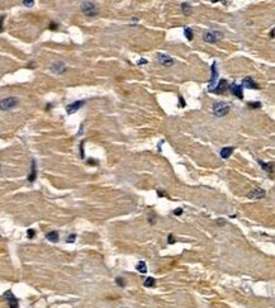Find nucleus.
Instances as JSON below:
<instances>
[{
    "instance_id": "obj_1",
    "label": "nucleus",
    "mask_w": 275,
    "mask_h": 308,
    "mask_svg": "<svg viewBox=\"0 0 275 308\" xmlns=\"http://www.w3.org/2000/svg\"><path fill=\"white\" fill-rule=\"evenodd\" d=\"M229 112V105L224 102H218L213 104V114L215 117H224Z\"/></svg>"
},
{
    "instance_id": "obj_2",
    "label": "nucleus",
    "mask_w": 275,
    "mask_h": 308,
    "mask_svg": "<svg viewBox=\"0 0 275 308\" xmlns=\"http://www.w3.org/2000/svg\"><path fill=\"white\" fill-rule=\"evenodd\" d=\"M81 12L86 17H95L98 14V8L93 2H83L81 3Z\"/></svg>"
},
{
    "instance_id": "obj_3",
    "label": "nucleus",
    "mask_w": 275,
    "mask_h": 308,
    "mask_svg": "<svg viewBox=\"0 0 275 308\" xmlns=\"http://www.w3.org/2000/svg\"><path fill=\"white\" fill-rule=\"evenodd\" d=\"M223 38V34L218 31H208L203 34V40L208 43H215Z\"/></svg>"
},
{
    "instance_id": "obj_4",
    "label": "nucleus",
    "mask_w": 275,
    "mask_h": 308,
    "mask_svg": "<svg viewBox=\"0 0 275 308\" xmlns=\"http://www.w3.org/2000/svg\"><path fill=\"white\" fill-rule=\"evenodd\" d=\"M210 71H212V76L209 79V83H208V91L212 93V90L215 88L218 83V70H217V62H213L212 64V67H210Z\"/></svg>"
},
{
    "instance_id": "obj_5",
    "label": "nucleus",
    "mask_w": 275,
    "mask_h": 308,
    "mask_svg": "<svg viewBox=\"0 0 275 308\" xmlns=\"http://www.w3.org/2000/svg\"><path fill=\"white\" fill-rule=\"evenodd\" d=\"M18 105V99L14 97L5 98L3 100H0V109L2 110H10Z\"/></svg>"
},
{
    "instance_id": "obj_6",
    "label": "nucleus",
    "mask_w": 275,
    "mask_h": 308,
    "mask_svg": "<svg viewBox=\"0 0 275 308\" xmlns=\"http://www.w3.org/2000/svg\"><path fill=\"white\" fill-rule=\"evenodd\" d=\"M4 298H5V301L8 302V304H9L10 308H18V307H19L18 299H17L15 296L12 293V291H7V292L4 293Z\"/></svg>"
},
{
    "instance_id": "obj_7",
    "label": "nucleus",
    "mask_w": 275,
    "mask_h": 308,
    "mask_svg": "<svg viewBox=\"0 0 275 308\" xmlns=\"http://www.w3.org/2000/svg\"><path fill=\"white\" fill-rule=\"evenodd\" d=\"M228 89H229V91L234 95L236 98H239V99H244V91H242V86H241V85H239V84L233 83V84L228 85Z\"/></svg>"
},
{
    "instance_id": "obj_8",
    "label": "nucleus",
    "mask_w": 275,
    "mask_h": 308,
    "mask_svg": "<svg viewBox=\"0 0 275 308\" xmlns=\"http://www.w3.org/2000/svg\"><path fill=\"white\" fill-rule=\"evenodd\" d=\"M227 89H228V83H227V80H226V79H221L220 83H217L215 88L212 90V93H214V94H223Z\"/></svg>"
},
{
    "instance_id": "obj_9",
    "label": "nucleus",
    "mask_w": 275,
    "mask_h": 308,
    "mask_svg": "<svg viewBox=\"0 0 275 308\" xmlns=\"http://www.w3.org/2000/svg\"><path fill=\"white\" fill-rule=\"evenodd\" d=\"M84 104H85V102H84V100H77V102H74V103H71V104H69V105L66 107V113H67V114H74V113H76L79 109H80Z\"/></svg>"
},
{
    "instance_id": "obj_10",
    "label": "nucleus",
    "mask_w": 275,
    "mask_h": 308,
    "mask_svg": "<svg viewBox=\"0 0 275 308\" xmlns=\"http://www.w3.org/2000/svg\"><path fill=\"white\" fill-rule=\"evenodd\" d=\"M157 60L159 62L164 66H172L174 65V59L167 55H164V53H157Z\"/></svg>"
},
{
    "instance_id": "obj_11",
    "label": "nucleus",
    "mask_w": 275,
    "mask_h": 308,
    "mask_svg": "<svg viewBox=\"0 0 275 308\" xmlns=\"http://www.w3.org/2000/svg\"><path fill=\"white\" fill-rule=\"evenodd\" d=\"M265 190L264 189H261V188H256V189H253V190H251L250 193L247 194V198H250V199H261V198H264L265 197Z\"/></svg>"
},
{
    "instance_id": "obj_12",
    "label": "nucleus",
    "mask_w": 275,
    "mask_h": 308,
    "mask_svg": "<svg viewBox=\"0 0 275 308\" xmlns=\"http://www.w3.org/2000/svg\"><path fill=\"white\" fill-rule=\"evenodd\" d=\"M241 86H242V88H246V89H259V88H260L256 83L253 81L252 78H250V76H247V78H244V79H242Z\"/></svg>"
},
{
    "instance_id": "obj_13",
    "label": "nucleus",
    "mask_w": 275,
    "mask_h": 308,
    "mask_svg": "<svg viewBox=\"0 0 275 308\" xmlns=\"http://www.w3.org/2000/svg\"><path fill=\"white\" fill-rule=\"evenodd\" d=\"M51 70L56 74H64L67 69H66V65L64 62H55L52 66H51Z\"/></svg>"
},
{
    "instance_id": "obj_14",
    "label": "nucleus",
    "mask_w": 275,
    "mask_h": 308,
    "mask_svg": "<svg viewBox=\"0 0 275 308\" xmlns=\"http://www.w3.org/2000/svg\"><path fill=\"white\" fill-rule=\"evenodd\" d=\"M37 178V164H36V160H32V165H31V172L28 175V181L29 183H33Z\"/></svg>"
},
{
    "instance_id": "obj_15",
    "label": "nucleus",
    "mask_w": 275,
    "mask_h": 308,
    "mask_svg": "<svg viewBox=\"0 0 275 308\" xmlns=\"http://www.w3.org/2000/svg\"><path fill=\"white\" fill-rule=\"evenodd\" d=\"M46 238L50 241V242H58V240H60V236H58V232H56V231H51V232H48L46 235Z\"/></svg>"
},
{
    "instance_id": "obj_16",
    "label": "nucleus",
    "mask_w": 275,
    "mask_h": 308,
    "mask_svg": "<svg viewBox=\"0 0 275 308\" xmlns=\"http://www.w3.org/2000/svg\"><path fill=\"white\" fill-rule=\"evenodd\" d=\"M233 147H223L222 150H221V157L222 159H228L231 155H232V152H233Z\"/></svg>"
},
{
    "instance_id": "obj_17",
    "label": "nucleus",
    "mask_w": 275,
    "mask_h": 308,
    "mask_svg": "<svg viewBox=\"0 0 275 308\" xmlns=\"http://www.w3.org/2000/svg\"><path fill=\"white\" fill-rule=\"evenodd\" d=\"M259 164L261 165V167H263V170H265V171H268V172H273V170H274V164L273 162H264V161H261V160H259Z\"/></svg>"
},
{
    "instance_id": "obj_18",
    "label": "nucleus",
    "mask_w": 275,
    "mask_h": 308,
    "mask_svg": "<svg viewBox=\"0 0 275 308\" xmlns=\"http://www.w3.org/2000/svg\"><path fill=\"white\" fill-rule=\"evenodd\" d=\"M136 269H137V272H140L141 274H145L147 272V265H146V262L143 260H141L138 264H137Z\"/></svg>"
},
{
    "instance_id": "obj_19",
    "label": "nucleus",
    "mask_w": 275,
    "mask_h": 308,
    "mask_svg": "<svg viewBox=\"0 0 275 308\" xmlns=\"http://www.w3.org/2000/svg\"><path fill=\"white\" fill-rule=\"evenodd\" d=\"M181 10L185 15H190L191 14V5L189 3H183L181 4Z\"/></svg>"
},
{
    "instance_id": "obj_20",
    "label": "nucleus",
    "mask_w": 275,
    "mask_h": 308,
    "mask_svg": "<svg viewBox=\"0 0 275 308\" xmlns=\"http://www.w3.org/2000/svg\"><path fill=\"white\" fill-rule=\"evenodd\" d=\"M145 286H147V288H152L155 284H156V279L153 278V277H147V279L145 280Z\"/></svg>"
},
{
    "instance_id": "obj_21",
    "label": "nucleus",
    "mask_w": 275,
    "mask_h": 308,
    "mask_svg": "<svg viewBox=\"0 0 275 308\" xmlns=\"http://www.w3.org/2000/svg\"><path fill=\"white\" fill-rule=\"evenodd\" d=\"M184 34H185V37L188 38V41H193L194 36H193V31H191V28H185V29H184Z\"/></svg>"
},
{
    "instance_id": "obj_22",
    "label": "nucleus",
    "mask_w": 275,
    "mask_h": 308,
    "mask_svg": "<svg viewBox=\"0 0 275 308\" xmlns=\"http://www.w3.org/2000/svg\"><path fill=\"white\" fill-rule=\"evenodd\" d=\"M247 107H248L250 109H258V108L261 107V103H260V102H250V103L247 104Z\"/></svg>"
},
{
    "instance_id": "obj_23",
    "label": "nucleus",
    "mask_w": 275,
    "mask_h": 308,
    "mask_svg": "<svg viewBox=\"0 0 275 308\" xmlns=\"http://www.w3.org/2000/svg\"><path fill=\"white\" fill-rule=\"evenodd\" d=\"M75 240H76V235L72 233V235H70V236L66 238V242H67V243H72V242H75Z\"/></svg>"
},
{
    "instance_id": "obj_24",
    "label": "nucleus",
    "mask_w": 275,
    "mask_h": 308,
    "mask_svg": "<svg viewBox=\"0 0 275 308\" xmlns=\"http://www.w3.org/2000/svg\"><path fill=\"white\" fill-rule=\"evenodd\" d=\"M27 235H28V238H33V237L36 236V231H34L33 228H29V229L27 231Z\"/></svg>"
},
{
    "instance_id": "obj_25",
    "label": "nucleus",
    "mask_w": 275,
    "mask_h": 308,
    "mask_svg": "<svg viewBox=\"0 0 275 308\" xmlns=\"http://www.w3.org/2000/svg\"><path fill=\"white\" fill-rule=\"evenodd\" d=\"M175 242H176V238L174 237V235H172V233H170V235H169V237H167V243L172 245V243H175Z\"/></svg>"
},
{
    "instance_id": "obj_26",
    "label": "nucleus",
    "mask_w": 275,
    "mask_h": 308,
    "mask_svg": "<svg viewBox=\"0 0 275 308\" xmlns=\"http://www.w3.org/2000/svg\"><path fill=\"white\" fill-rule=\"evenodd\" d=\"M115 283L119 285L121 288H124V285H126V284H124V280H123L122 278H117V279H115Z\"/></svg>"
},
{
    "instance_id": "obj_27",
    "label": "nucleus",
    "mask_w": 275,
    "mask_h": 308,
    "mask_svg": "<svg viewBox=\"0 0 275 308\" xmlns=\"http://www.w3.org/2000/svg\"><path fill=\"white\" fill-rule=\"evenodd\" d=\"M172 213H174L175 216H181V214H183V209H181V208H176V209H174Z\"/></svg>"
},
{
    "instance_id": "obj_28",
    "label": "nucleus",
    "mask_w": 275,
    "mask_h": 308,
    "mask_svg": "<svg viewBox=\"0 0 275 308\" xmlns=\"http://www.w3.org/2000/svg\"><path fill=\"white\" fill-rule=\"evenodd\" d=\"M4 15L3 17H0V32H3L4 31V28H3V22H4Z\"/></svg>"
},
{
    "instance_id": "obj_29",
    "label": "nucleus",
    "mask_w": 275,
    "mask_h": 308,
    "mask_svg": "<svg viewBox=\"0 0 275 308\" xmlns=\"http://www.w3.org/2000/svg\"><path fill=\"white\" fill-rule=\"evenodd\" d=\"M157 195H159V197H167V194L165 193V191H162V190H157Z\"/></svg>"
},
{
    "instance_id": "obj_30",
    "label": "nucleus",
    "mask_w": 275,
    "mask_h": 308,
    "mask_svg": "<svg viewBox=\"0 0 275 308\" xmlns=\"http://www.w3.org/2000/svg\"><path fill=\"white\" fill-rule=\"evenodd\" d=\"M57 28H58L57 23H53V22H52V23H51V26H50V29H51V31H56Z\"/></svg>"
},
{
    "instance_id": "obj_31",
    "label": "nucleus",
    "mask_w": 275,
    "mask_h": 308,
    "mask_svg": "<svg viewBox=\"0 0 275 308\" xmlns=\"http://www.w3.org/2000/svg\"><path fill=\"white\" fill-rule=\"evenodd\" d=\"M179 102H180V107L184 108V107H185V100H184L183 97H179Z\"/></svg>"
},
{
    "instance_id": "obj_32",
    "label": "nucleus",
    "mask_w": 275,
    "mask_h": 308,
    "mask_svg": "<svg viewBox=\"0 0 275 308\" xmlns=\"http://www.w3.org/2000/svg\"><path fill=\"white\" fill-rule=\"evenodd\" d=\"M23 4H24L26 7H33L34 2H33V0H32V2H26V0H24V2H23Z\"/></svg>"
},
{
    "instance_id": "obj_33",
    "label": "nucleus",
    "mask_w": 275,
    "mask_h": 308,
    "mask_svg": "<svg viewBox=\"0 0 275 308\" xmlns=\"http://www.w3.org/2000/svg\"><path fill=\"white\" fill-rule=\"evenodd\" d=\"M80 146H81V147H80V150H81V157L84 159V157H85V155H84V142H81Z\"/></svg>"
},
{
    "instance_id": "obj_34",
    "label": "nucleus",
    "mask_w": 275,
    "mask_h": 308,
    "mask_svg": "<svg viewBox=\"0 0 275 308\" xmlns=\"http://www.w3.org/2000/svg\"><path fill=\"white\" fill-rule=\"evenodd\" d=\"M143 64H147V60L146 59H141L138 62H137V65H143Z\"/></svg>"
},
{
    "instance_id": "obj_35",
    "label": "nucleus",
    "mask_w": 275,
    "mask_h": 308,
    "mask_svg": "<svg viewBox=\"0 0 275 308\" xmlns=\"http://www.w3.org/2000/svg\"><path fill=\"white\" fill-rule=\"evenodd\" d=\"M270 37H271V38H274V29H271V31H270Z\"/></svg>"
},
{
    "instance_id": "obj_36",
    "label": "nucleus",
    "mask_w": 275,
    "mask_h": 308,
    "mask_svg": "<svg viewBox=\"0 0 275 308\" xmlns=\"http://www.w3.org/2000/svg\"><path fill=\"white\" fill-rule=\"evenodd\" d=\"M88 162H89V164H98V162H96V161H94V160H91V159H90V160H89V161H88Z\"/></svg>"
}]
</instances>
